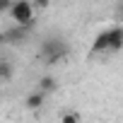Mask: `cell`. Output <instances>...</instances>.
Segmentation results:
<instances>
[{"mask_svg": "<svg viewBox=\"0 0 123 123\" xmlns=\"http://www.w3.org/2000/svg\"><path fill=\"white\" fill-rule=\"evenodd\" d=\"M0 77H3V80H10V77H12V65L7 63V60L0 63Z\"/></svg>", "mask_w": 123, "mask_h": 123, "instance_id": "obj_9", "label": "cell"}, {"mask_svg": "<svg viewBox=\"0 0 123 123\" xmlns=\"http://www.w3.org/2000/svg\"><path fill=\"white\" fill-rule=\"evenodd\" d=\"M15 0H0V12H12Z\"/></svg>", "mask_w": 123, "mask_h": 123, "instance_id": "obj_10", "label": "cell"}, {"mask_svg": "<svg viewBox=\"0 0 123 123\" xmlns=\"http://www.w3.org/2000/svg\"><path fill=\"white\" fill-rule=\"evenodd\" d=\"M34 3L31 0H15V7H12V12H10V17L15 19V24H19V27H31V22H34Z\"/></svg>", "mask_w": 123, "mask_h": 123, "instance_id": "obj_2", "label": "cell"}, {"mask_svg": "<svg viewBox=\"0 0 123 123\" xmlns=\"http://www.w3.org/2000/svg\"><path fill=\"white\" fill-rule=\"evenodd\" d=\"M36 89H39V92H43V94H51V92H55V89H58V80H55V77H51V75H41V77H39V82H36Z\"/></svg>", "mask_w": 123, "mask_h": 123, "instance_id": "obj_5", "label": "cell"}, {"mask_svg": "<svg viewBox=\"0 0 123 123\" xmlns=\"http://www.w3.org/2000/svg\"><path fill=\"white\" fill-rule=\"evenodd\" d=\"M60 123H80V113L77 111H68L60 116Z\"/></svg>", "mask_w": 123, "mask_h": 123, "instance_id": "obj_8", "label": "cell"}, {"mask_svg": "<svg viewBox=\"0 0 123 123\" xmlns=\"http://www.w3.org/2000/svg\"><path fill=\"white\" fill-rule=\"evenodd\" d=\"M109 34V53H116L123 48V27H113V29H106Z\"/></svg>", "mask_w": 123, "mask_h": 123, "instance_id": "obj_3", "label": "cell"}, {"mask_svg": "<svg viewBox=\"0 0 123 123\" xmlns=\"http://www.w3.org/2000/svg\"><path fill=\"white\" fill-rule=\"evenodd\" d=\"M27 34H29V27H12V29H7L5 34H3V41H10V43H19V41H24L27 39Z\"/></svg>", "mask_w": 123, "mask_h": 123, "instance_id": "obj_4", "label": "cell"}, {"mask_svg": "<svg viewBox=\"0 0 123 123\" xmlns=\"http://www.w3.org/2000/svg\"><path fill=\"white\" fill-rule=\"evenodd\" d=\"M68 51H70V46L60 39V36H48V39H43L41 46H39V58L43 60V63L53 65V63H58L60 58H65Z\"/></svg>", "mask_w": 123, "mask_h": 123, "instance_id": "obj_1", "label": "cell"}, {"mask_svg": "<svg viewBox=\"0 0 123 123\" xmlns=\"http://www.w3.org/2000/svg\"><path fill=\"white\" fill-rule=\"evenodd\" d=\"M31 3H34L36 10H46V7L51 5V0H31Z\"/></svg>", "mask_w": 123, "mask_h": 123, "instance_id": "obj_11", "label": "cell"}, {"mask_svg": "<svg viewBox=\"0 0 123 123\" xmlns=\"http://www.w3.org/2000/svg\"><path fill=\"white\" fill-rule=\"evenodd\" d=\"M92 51H94V53H109V34H106V31H101V34L94 39Z\"/></svg>", "mask_w": 123, "mask_h": 123, "instance_id": "obj_7", "label": "cell"}, {"mask_svg": "<svg viewBox=\"0 0 123 123\" xmlns=\"http://www.w3.org/2000/svg\"><path fill=\"white\" fill-rule=\"evenodd\" d=\"M43 97H46L43 92H39V89H34V92H31L29 97H27V101H24V106H27L29 111H39V109L43 106Z\"/></svg>", "mask_w": 123, "mask_h": 123, "instance_id": "obj_6", "label": "cell"}]
</instances>
